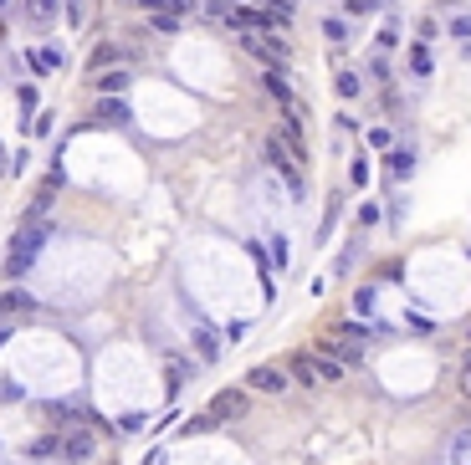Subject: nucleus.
Segmentation results:
<instances>
[{
	"label": "nucleus",
	"instance_id": "1a4fd4ad",
	"mask_svg": "<svg viewBox=\"0 0 471 465\" xmlns=\"http://www.w3.org/2000/svg\"><path fill=\"white\" fill-rule=\"evenodd\" d=\"M287 373H292L303 389H318V384H323V379H318V363L308 358V353H292V358H287Z\"/></svg>",
	"mask_w": 471,
	"mask_h": 465
},
{
	"label": "nucleus",
	"instance_id": "4be33fe9",
	"mask_svg": "<svg viewBox=\"0 0 471 465\" xmlns=\"http://www.w3.org/2000/svg\"><path fill=\"white\" fill-rule=\"evenodd\" d=\"M451 465H471V435H456L451 440Z\"/></svg>",
	"mask_w": 471,
	"mask_h": 465
},
{
	"label": "nucleus",
	"instance_id": "a878e982",
	"mask_svg": "<svg viewBox=\"0 0 471 465\" xmlns=\"http://www.w3.org/2000/svg\"><path fill=\"white\" fill-rule=\"evenodd\" d=\"M390 143H395L390 128H369V148H390Z\"/></svg>",
	"mask_w": 471,
	"mask_h": 465
},
{
	"label": "nucleus",
	"instance_id": "cd10ccee",
	"mask_svg": "<svg viewBox=\"0 0 471 465\" xmlns=\"http://www.w3.org/2000/svg\"><path fill=\"white\" fill-rule=\"evenodd\" d=\"M118 430H123V435H134V430H144V414H123V419H118Z\"/></svg>",
	"mask_w": 471,
	"mask_h": 465
},
{
	"label": "nucleus",
	"instance_id": "20e7f679",
	"mask_svg": "<svg viewBox=\"0 0 471 465\" xmlns=\"http://www.w3.org/2000/svg\"><path fill=\"white\" fill-rule=\"evenodd\" d=\"M226 16V26H236V31H272V16H267V6H246V0H241V6H226L221 11Z\"/></svg>",
	"mask_w": 471,
	"mask_h": 465
},
{
	"label": "nucleus",
	"instance_id": "b1692460",
	"mask_svg": "<svg viewBox=\"0 0 471 465\" xmlns=\"http://www.w3.org/2000/svg\"><path fill=\"white\" fill-rule=\"evenodd\" d=\"M338 98H359V77L354 72H338Z\"/></svg>",
	"mask_w": 471,
	"mask_h": 465
},
{
	"label": "nucleus",
	"instance_id": "bb28decb",
	"mask_svg": "<svg viewBox=\"0 0 471 465\" xmlns=\"http://www.w3.org/2000/svg\"><path fill=\"white\" fill-rule=\"evenodd\" d=\"M16 98H21V113H26V118H31V113H36V87H21V93H16Z\"/></svg>",
	"mask_w": 471,
	"mask_h": 465
},
{
	"label": "nucleus",
	"instance_id": "aec40b11",
	"mask_svg": "<svg viewBox=\"0 0 471 465\" xmlns=\"http://www.w3.org/2000/svg\"><path fill=\"white\" fill-rule=\"evenodd\" d=\"M57 16V0H31V26H52Z\"/></svg>",
	"mask_w": 471,
	"mask_h": 465
},
{
	"label": "nucleus",
	"instance_id": "6ab92c4d",
	"mask_svg": "<svg viewBox=\"0 0 471 465\" xmlns=\"http://www.w3.org/2000/svg\"><path fill=\"white\" fill-rule=\"evenodd\" d=\"M410 169H415V153H410V148H395V153H390V174H395V179H405Z\"/></svg>",
	"mask_w": 471,
	"mask_h": 465
},
{
	"label": "nucleus",
	"instance_id": "9b49d317",
	"mask_svg": "<svg viewBox=\"0 0 471 465\" xmlns=\"http://www.w3.org/2000/svg\"><path fill=\"white\" fill-rule=\"evenodd\" d=\"M62 455H67V460H93V435L88 430H72L67 440H62Z\"/></svg>",
	"mask_w": 471,
	"mask_h": 465
},
{
	"label": "nucleus",
	"instance_id": "f3484780",
	"mask_svg": "<svg viewBox=\"0 0 471 465\" xmlns=\"http://www.w3.org/2000/svg\"><path fill=\"white\" fill-rule=\"evenodd\" d=\"M318 379H323V384H338V379H344V363H338V358H328V353H318Z\"/></svg>",
	"mask_w": 471,
	"mask_h": 465
},
{
	"label": "nucleus",
	"instance_id": "4468645a",
	"mask_svg": "<svg viewBox=\"0 0 471 465\" xmlns=\"http://www.w3.org/2000/svg\"><path fill=\"white\" fill-rule=\"evenodd\" d=\"M262 87H267V93L282 102V107H292V87H287V77H282V72H267V77H262Z\"/></svg>",
	"mask_w": 471,
	"mask_h": 465
},
{
	"label": "nucleus",
	"instance_id": "f03ea898",
	"mask_svg": "<svg viewBox=\"0 0 471 465\" xmlns=\"http://www.w3.org/2000/svg\"><path fill=\"white\" fill-rule=\"evenodd\" d=\"M241 41H246V52H256V57L267 61V72H282L287 57H292V52H287V41H282V36H272V31H246Z\"/></svg>",
	"mask_w": 471,
	"mask_h": 465
},
{
	"label": "nucleus",
	"instance_id": "7ed1b4c3",
	"mask_svg": "<svg viewBox=\"0 0 471 465\" xmlns=\"http://www.w3.org/2000/svg\"><path fill=\"white\" fill-rule=\"evenodd\" d=\"M246 409H251L246 389H221V394H216V399H210V404H205L210 425H231V419H246Z\"/></svg>",
	"mask_w": 471,
	"mask_h": 465
},
{
	"label": "nucleus",
	"instance_id": "7c9ffc66",
	"mask_svg": "<svg viewBox=\"0 0 471 465\" xmlns=\"http://www.w3.org/2000/svg\"><path fill=\"white\" fill-rule=\"evenodd\" d=\"M461 394H471V353L461 358Z\"/></svg>",
	"mask_w": 471,
	"mask_h": 465
},
{
	"label": "nucleus",
	"instance_id": "c756f323",
	"mask_svg": "<svg viewBox=\"0 0 471 465\" xmlns=\"http://www.w3.org/2000/svg\"><path fill=\"white\" fill-rule=\"evenodd\" d=\"M354 184H369V159H354Z\"/></svg>",
	"mask_w": 471,
	"mask_h": 465
},
{
	"label": "nucleus",
	"instance_id": "c85d7f7f",
	"mask_svg": "<svg viewBox=\"0 0 471 465\" xmlns=\"http://www.w3.org/2000/svg\"><path fill=\"white\" fill-rule=\"evenodd\" d=\"M323 36H328V41H344L349 31H344V20H323Z\"/></svg>",
	"mask_w": 471,
	"mask_h": 465
},
{
	"label": "nucleus",
	"instance_id": "473e14b6",
	"mask_svg": "<svg viewBox=\"0 0 471 465\" xmlns=\"http://www.w3.org/2000/svg\"><path fill=\"white\" fill-rule=\"evenodd\" d=\"M6 338H11V327H6V322H0V343H6Z\"/></svg>",
	"mask_w": 471,
	"mask_h": 465
},
{
	"label": "nucleus",
	"instance_id": "2eb2a0df",
	"mask_svg": "<svg viewBox=\"0 0 471 465\" xmlns=\"http://www.w3.org/2000/svg\"><path fill=\"white\" fill-rule=\"evenodd\" d=\"M57 66H62V52L57 47H36L31 52V72H57Z\"/></svg>",
	"mask_w": 471,
	"mask_h": 465
},
{
	"label": "nucleus",
	"instance_id": "423d86ee",
	"mask_svg": "<svg viewBox=\"0 0 471 465\" xmlns=\"http://www.w3.org/2000/svg\"><path fill=\"white\" fill-rule=\"evenodd\" d=\"M246 384H251V389H262V394H282V389H287V373H282V368H272V363H256V368L246 373Z\"/></svg>",
	"mask_w": 471,
	"mask_h": 465
},
{
	"label": "nucleus",
	"instance_id": "a211bd4d",
	"mask_svg": "<svg viewBox=\"0 0 471 465\" xmlns=\"http://www.w3.org/2000/svg\"><path fill=\"white\" fill-rule=\"evenodd\" d=\"M195 343H200V358H205V363H216V358H221V338H216L210 327H200V332H195Z\"/></svg>",
	"mask_w": 471,
	"mask_h": 465
},
{
	"label": "nucleus",
	"instance_id": "ddd939ff",
	"mask_svg": "<svg viewBox=\"0 0 471 465\" xmlns=\"http://www.w3.org/2000/svg\"><path fill=\"white\" fill-rule=\"evenodd\" d=\"M93 82H98L103 98H113V93H123V87H128V72H123V66H113V72H98Z\"/></svg>",
	"mask_w": 471,
	"mask_h": 465
},
{
	"label": "nucleus",
	"instance_id": "dca6fc26",
	"mask_svg": "<svg viewBox=\"0 0 471 465\" xmlns=\"http://www.w3.org/2000/svg\"><path fill=\"white\" fill-rule=\"evenodd\" d=\"M26 455H31V460H41V455H62V440H57V435H36L31 445H26Z\"/></svg>",
	"mask_w": 471,
	"mask_h": 465
},
{
	"label": "nucleus",
	"instance_id": "2f4dec72",
	"mask_svg": "<svg viewBox=\"0 0 471 465\" xmlns=\"http://www.w3.org/2000/svg\"><path fill=\"white\" fill-rule=\"evenodd\" d=\"M451 31H456V36H471V16H456V20H451Z\"/></svg>",
	"mask_w": 471,
	"mask_h": 465
},
{
	"label": "nucleus",
	"instance_id": "39448f33",
	"mask_svg": "<svg viewBox=\"0 0 471 465\" xmlns=\"http://www.w3.org/2000/svg\"><path fill=\"white\" fill-rule=\"evenodd\" d=\"M267 159L282 169V179H287V194H303V164L292 159V153L282 148V139H267Z\"/></svg>",
	"mask_w": 471,
	"mask_h": 465
},
{
	"label": "nucleus",
	"instance_id": "6e6552de",
	"mask_svg": "<svg viewBox=\"0 0 471 465\" xmlns=\"http://www.w3.org/2000/svg\"><path fill=\"white\" fill-rule=\"evenodd\" d=\"M93 123H113V128H123V123H128V102H123V98H98Z\"/></svg>",
	"mask_w": 471,
	"mask_h": 465
},
{
	"label": "nucleus",
	"instance_id": "9d476101",
	"mask_svg": "<svg viewBox=\"0 0 471 465\" xmlns=\"http://www.w3.org/2000/svg\"><path fill=\"white\" fill-rule=\"evenodd\" d=\"M123 61V52L113 47V41H103V47H93V57H88V72L98 77V72H113V66Z\"/></svg>",
	"mask_w": 471,
	"mask_h": 465
},
{
	"label": "nucleus",
	"instance_id": "f257e3e1",
	"mask_svg": "<svg viewBox=\"0 0 471 465\" xmlns=\"http://www.w3.org/2000/svg\"><path fill=\"white\" fill-rule=\"evenodd\" d=\"M47 235H52V225L41 215H26V225H21L16 235H11V251H6V276H26L31 266H36V256H41V246H47Z\"/></svg>",
	"mask_w": 471,
	"mask_h": 465
},
{
	"label": "nucleus",
	"instance_id": "f8f14e48",
	"mask_svg": "<svg viewBox=\"0 0 471 465\" xmlns=\"http://www.w3.org/2000/svg\"><path fill=\"white\" fill-rule=\"evenodd\" d=\"M318 353H328V358H338V363H359V348L354 343H338V338H323V343H318Z\"/></svg>",
	"mask_w": 471,
	"mask_h": 465
},
{
	"label": "nucleus",
	"instance_id": "393cba45",
	"mask_svg": "<svg viewBox=\"0 0 471 465\" xmlns=\"http://www.w3.org/2000/svg\"><path fill=\"white\" fill-rule=\"evenodd\" d=\"M154 31H180V16H169L164 6L154 11Z\"/></svg>",
	"mask_w": 471,
	"mask_h": 465
},
{
	"label": "nucleus",
	"instance_id": "412c9836",
	"mask_svg": "<svg viewBox=\"0 0 471 465\" xmlns=\"http://www.w3.org/2000/svg\"><path fill=\"white\" fill-rule=\"evenodd\" d=\"M410 66H415L420 77H431V66H436V61H431V47H425V41H420V47H410Z\"/></svg>",
	"mask_w": 471,
	"mask_h": 465
},
{
	"label": "nucleus",
	"instance_id": "0eeeda50",
	"mask_svg": "<svg viewBox=\"0 0 471 465\" xmlns=\"http://www.w3.org/2000/svg\"><path fill=\"white\" fill-rule=\"evenodd\" d=\"M31 292H21V286H11V292H0V322H16V317H26L31 312Z\"/></svg>",
	"mask_w": 471,
	"mask_h": 465
},
{
	"label": "nucleus",
	"instance_id": "5701e85b",
	"mask_svg": "<svg viewBox=\"0 0 471 465\" xmlns=\"http://www.w3.org/2000/svg\"><path fill=\"white\" fill-rule=\"evenodd\" d=\"M159 6H164L169 16H180V20H185V16H195V6H200V0H159Z\"/></svg>",
	"mask_w": 471,
	"mask_h": 465
}]
</instances>
